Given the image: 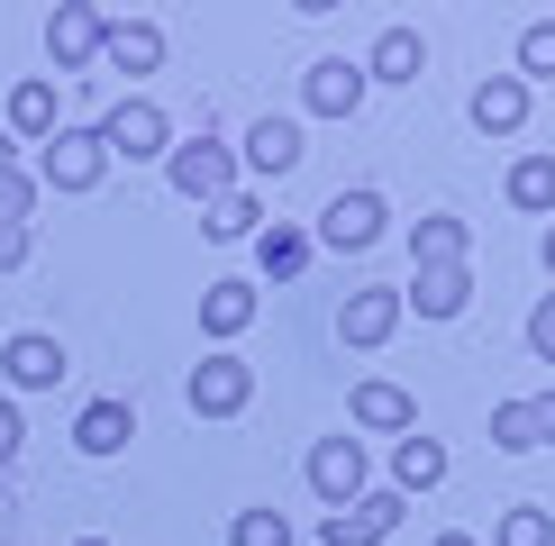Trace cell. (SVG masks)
<instances>
[{
  "label": "cell",
  "mask_w": 555,
  "mask_h": 546,
  "mask_svg": "<svg viewBox=\"0 0 555 546\" xmlns=\"http://www.w3.org/2000/svg\"><path fill=\"white\" fill-rule=\"evenodd\" d=\"M91 136H101V155H109V165H165V155H173V119L146 101V91H128V101L109 109V119L91 128Z\"/></svg>",
  "instance_id": "cell-1"
},
{
  "label": "cell",
  "mask_w": 555,
  "mask_h": 546,
  "mask_svg": "<svg viewBox=\"0 0 555 546\" xmlns=\"http://www.w3.org/2000/svg\"><path fill=\"white\" fill-rule=\"evenodd\" d=\"M492 546H555V519H546V510H511V519L492 529Z\"/></svg>",
  "instance_id": "cell-30"
},
{
  "label": "cell",
  "mask_w": 555,
  "mask_h": 546,
  "mask_svg": "<svg viewBox=\"0 0 555 546\" xmlns=\"http://www.w3.org/2000/svg\"><path fill=\"white\" fill-rule=\"evenodd\" d=\"M401 519H410V500H401V492H356L346 510L319 519V537H328V546H383Z\"/></svg>",
  "instance_id": "cell-6"
},
{
  "label": "cell",
  "mask_w": 555,
  "mask_h": 546,
  "mask_svg": "<svg viewBox=\"0 0 555 546\" xmlns=\"http://www.w3.org/2000/svg\"><path fill=\"white\" fill-rule=\"evenodd\" d=\"M182 401H192L201 410V419H237V410L246 401H256V364H246V355H201L192 364V382H182Z\"/></svg>",
  "instance_id": "cell-3"
},
{
  "label": "cell",
  "mask_w": 555,
  "mask_h": 546,
  "mask_svg": "<svg viewBox=\"0 0 555 546\" xmlns=\"http://www.w3.org/2000/svg\"><path fill=\"white\" fill-rule=\"evenodd\" d=\"M420 74H428L420 28H383V37H374V55H364V91H374V82H420Z\"/></svg>",
  "instance_id": "cell-17"
},
{
  "label": "cell",
  "mask_w": 555,
  "mask_h": 546,
  "mask_svg": "<svg viewBox=\"0 0 555 546\" xmlns=\"http://www.w3.org/2000/svg\"><path fill=\"white\" fill-rule=\"evenodd\" d=\"M28 246H37L28 227H0V273H18V264H28Z\"/></svg>",
  "instance_id": "cell-32"
},
{
  "label": "cell",
  "mask_w": 555,
  "mask_h": 546,
  "mask_svg": "<svg viewBox=\"0 0 555 546\" xmlns=\"http://www.w3.org/2000/svg\"><path fill=\"white\" fill-rule=\"evenodd\" d=\"M246 165H256L264 182H283L300 165V119H256L246 128Z\"/></svg>",
  "instance_id": "cell-20"
},
{
  "label": "cell",
  "mask_w": 555,
  "mask_h": 546,
  "mask_svg": "<svg viewBox=\"0 0 555 546\" xmlns=\"http://www.w3.org/2000/svg\"><path fill=\"white\" fill-rule=\"evenodd\" d=\"M546 74H555V28H546V18H538V28L519 37V74H511V82H528V91H538Z\"/></svg>",
  "instance_id": "cell-27"
},
{
  "label": "cell",
  "mask_w": 555,
  "mask_h": 546,
  "mask_svg": "<svg viewBox=\"0 0 555 546\" xmlns=\"http://www.w3.org/2000/svg\"><path fill=\"white\" fill-rule=\"evenodd\" d=\"M10 165H18V136H10V128H0V173H10Z\"/></svg>",
  "instance_id": "cell-33"
},
{
  "label": "cell",
  "mask_w": 555,
  "mask_h": 546,
  "mask_svg": "<svg viewBox=\"0 0 555 546\" xmlns=\"http://www.w3.org/2000/svg\"><path fill=\"white\" fill-rule=\"evenodd\" d=\"M101 28H109V18L91 10V0H55V18H46V55H55V74L101 64Z\"/></svg>",
  "instance_id": "cell-8"
},
{
  "label": "cell",
  "mask_w": 555,
  "mask_h": 546,
  "mask_svg": "<svg viewBox=\"0 0 555 546\" xmlns=\"http://www.w3.org/2000/svg\"><path fill=\"white\" fill-rule=\"evenodd\" d=\"M391 227V210H383V192H337L328 210H319V227H310V246H328V256H364Z\"/></svg>",
  "instance_id": "cell-5"
},
{
  "label": "cell",
  "mask_w": 555,
  "mask_h": 546,
  "mask_svg": "<svg viewBox=\"0 0 555 546\" xmlns=\"http://www.w3.org/2000/svg\"><path fill=\"white\" fill-rule=\"evenodd\" d=\"M18 446H28V428H18V401H0V473L18 465Z\"/></svg>",
  "instance_id": "cell-31"
},
{
  "label": "cell",
  "mask_w": 555,
  "mask_h": 546,
  "mask_svg": "<svg viewBox=\"0 0 555 546\" xmlns=\"http://www.w3.org/2000/svg\"><path fill=\"white\" fill-rule=\"evenodd\" d=\"M511 200L528 219H546V155H519V165H511Z\"/></svg>",
  "instance_id": "cell-29"
},
{
  "label": "cell",
  "mask_w": 555,
  "mask_h": 546,
  "mask_svg": "<svg viewBox=\"0 0 555 546\" xmlns=\"http://www.w3.org/2000/svg\"><path fill=\"white\" fill-rule=\"evenodd\" d=\"M0 374H10V392H55L64 382V347L46 328H18L10 347H0Z\"/></svg>",
  "instance_id": "cell-12"
},
{
  "label": "cell",
  "mask_w": 555,
  "mask_h": 546,
  "mask_svg": "<svg viewBox=\"0 0 555 546\" xmlns=\"http://www.w3.org/2000/svg\"><path fill=\"white\" fill-rule=\"evenodd\" d=\"M228 546H292V519L283 510H237L228 519Z\"/></svg>",
  "instance_id": "cell-26"
},
{
  "label": "cell",
  "mask_w": 555,
  "mask_h": 546,
  "mask_svg": "<svg viewBox=\"0 0 555 546\" xmlns=\"http://www.w3.org/2000/svg\"><path fill=\"white\" fill-rule=\"evenodd\" d=\"M28 210H37V173L10 165V173H0V227H28Z\"/></svg>",
  "instance_id": "cell-28"
},
{
  "label": "cell",
  "mask_w": 555,
  "mask_h": 546,
  "mask_svg": "<svg viewBox=\"0 0 555 546\" xmlns=\"http://www.w3.org/2000/svg\"><path fill=\"white\" fill-rule=\"evenodd\" d=\"M465 301H474V264H410L401 310H420V318H465Z\"/></svg>",
  "instance_id": "cell-10"
},
{
  "label": "cell",
  "mask_w": 555,
  "mask_h": 546,
  "mask_svg": "<svg viewBox=\"0 0 555 546\" xmlns=\"http://www.w3.org/2000/svg\"><path fill=\"white\" fill-rule=\"evenodd\" d=\"M437 546H482V537H465V529H447V537H437Z\"/></svg>",
  "instance_id": "cell-34"
},
{
  "label": "cell",
  "mask_w": 555,
  "mask_h": 546,
  "mask_svg": "<svg viewBox=\"0 0 555 546\" xmlns=\"http://www.w3.org/2000/svg\"><path fill=\"white\" fill-rule=\"evenodd\" d=\"M101 173H109V155L91 128H55L37 146V192H101Z\"/></svg>",
  "instance_id": "cell-2"
},
{
  "label": "cell",
  "mask_w": 555,
  "mask_h": 546,
  "mask_svg": "<svg viewBox=\"0 0 555 546\" xmlns=\"http://www.w3.org/2000/svg\"><path fill=\"white\" fill-rule=\"evenodd\" d=\"M346 419H356V428H374V438H410V428H420V401H410L401 382H356Z\"/></svg>",
  "instance_id": "cell-14"
},
{
  "label": "cell",
  "mask_w": 555,
  "mask_h": 546,
  "mask_svg": "<svg viewBox=\"0 0 555 546\" xmlns=\"http://www.w3.org/2000/svg\"><path fill=\"white\" fill-rule=\"evenodd\" d=\"M165 182H173L182 200H201V210H210V200L237 192V155H228L219 136H192V146H173V155H165Z\"/></svg>",
  "instance_id": "cell-4"
},
{
  "label": "cell",
  "mask_w": 555,
  "mask_h": 546,
  "mask_svg": "<svg viewBox=\"0 0 555 546\" xmlns=\"http://www.w3.org/2000/svg\"><path fill=\"white\" fill-rule=\"evenodd\" d=\"M310 256H319V246H310V227H283V219H273V227H256V273H264V283H292V273L310 264Z\"/></svg>",
  "instance_id": "cell-23"
},
{
  "label": "cell",
  "mask_w": 555,
  "mask_h": 546,
  "mask_svg": "<svg viewBox=\"0 0 555 546\" xmlns=\"http://www.w3.org/2000/svg\"><path fill=\"white\" fill-rule=\"evenodd\" d=\"M55 128H64V119H55V82L28 74V82L10 91V136H18V146H46Z\"/></svg>",
  "instance_id": "cell-19"
},
{
  "label": "cell",
  "mask_w": 555,
  "mask_h": 546,
  "mask_svg": "<svg viewBox=\"0 0 555 546\" xmlns=\"http://www.w3.org/2000/svg\"><path fill=\"white\" fill-rule=\"evenodd\" d=\"M201 227L237 246V237H256V227H264V200H256V192H228V200H210V210H201Z\"/></svg>",
  "instance_id": "cell-25"
},
{
  "label": "cell",
  "mask_w": 555,
  "mask_h": 546,
  "mask_svg": "<svg viewBox=\"0 0 555 546\" xmlns=\"http://www.w3.org/2000/svg\"><path fill=\"white\" fill-rule=\"evenodd\" d=\"M128 438H137V410H128V401H91L82 419H74V446H82V455H119Z\"/></svg>",
  "instance_id": "cell-24"
},
{
  "label": "cell",
  "mask_w": 555,
  "mask_h": 546,
  "mask_svg": "<svg viewBox=\"0 0 555 546\" xmlns=\"http://www.w3.org/2000/svg\"><path fill=\"white\" fill-rule=\"evenodd\" d=\"M465 256H474V227H465V219L428 210L420 227H410V264H465Z\"/></svg>",
  "instance_id": "cell-21"
},
{
  "label": "cell",
  "mask_w": 555,
  "mask_h": 546,
  "mask_svg": "<svg viewBox=\"0 0 555 546\" xmlns=\"http://www.w3.org/2000/svg\"><path fill=\"white\" fill-rule=\"evenodd\" d=\"M310 492L328 500V510H346V500L364 492V438H319L310 446Z\"/></svg>",
  "instance_id": "cell-11"
},
{
  "label": "cell",
  "mask_w": 555,
  "mask_h": 546,
  "mask_svg": "<svg viewBox=\"0 0 555 546\" xmlns=\"http://www.w3.org/2000/svg\"><path fill=\"white\" fill-rule=\"evenodd\" d=\"M101 64L155 74V64H165V28H155V18H109V28H101Z\"/></svg>",
  "instance_id": "cell-16"
},
{
  "label": "cell",
  "mask_w": 555,
  "mask_h": 546,
  "mask_svg": "<svg viewBox=\"0 0 555 546\" xmlns=\"http://www.w3.org/2000/svg\"><path fill=\"white\" fill-rule=\"evenodd\" d=\"M300 109H310V119H356L364 109V64L356 55H319L310 74H300Z\"/></svg>",
  "instance_id": "cell-7"
},
{
  "label": "cell",
  "mask_w": 555,
  "mask_h": 546,
  "mask_svg": "<svg viewBox=\"0 0 555 546\" xmlns=\"http://www.w3.org/2000/svg\"><path fill=\"white\" fill-rule=\"evenodd\" d=\"M82 546H109V537H82Z\"/></svg>",
  "instance_id": "cell-35"
},
{
  "label": "cell",
  "mask_w": 555,
  "mask_h": 546,
  "mask_svg": "<svg viewBox=\"0 0 555 546\" xmlns=\"http://www.w3.org/2000/svg\"><path fill=\"white\" fill-rule=\"evenodd\" d=\"M201 328H210L219 347L246 337V328H256V283H210V291H201Z\"/></svg>",
  "instance_id": "cell-22"
},
{
  "label": "cell",
  "mask_w": 555,
  "mask_h": 546,
  "mask_svg": "<svg viewBox=\"0 0 555 546\" xmlns=\"http://www.w3.org/2000/svg\"><path fill=\"white\" fill-rule=\"evenodd\" d=\"M528 101H538V91H528V82H511V74H492V82H474V128L482 136H519L528 128Z\"/></svg>",
  "instance_id": "cell-15"
},
{
  "label": "cell",
  "mask_w": 555,
  "mask_h": 546,
  "mask_svg": "<svg viewBox=\"0 0 555 546\" xmlns=\"http://www.w3.org/2000/svg\"><path fill=\"white\" fill-rule=\"evenodd\" d=\"M546 438H555V401H546V392H528V401H501V410H492V446H501V455H538Z\"/></svg>",
  "instance_id": "cell-13"
},
{
  "label": "cell",
  "mask_w": 555,
  "mask_h": 546,
  "mask_svg": "<svg viewBox=\"0 0 555 546\" xmlns=\"http://www.w3.org/2000/svg\"><path fill=\"white\" fill-rule=\"evenodd\" d=\"M401 291H383V283H364V291H346V310H337V337L356 355H374V347H391V328H401Z\"/></svg>",
  "instance_id": "cell-9"
},
{
  "label": "cell",
  "mask_w": 555,
  "mask_h": 546,
  "mask_svg": "<svg viewBox=\"0 0 555 546\" xmlns=\"http://www.w3.org/2000/svg\"><path fill=\"white\" fill-rule=\"evenodd\" d=\"M437 483H447V446H437V438H420V428H410V438L401 446H391V492H437Z\"/></svg>",
  "instance_id": "cell-18"
}]
</instances>
